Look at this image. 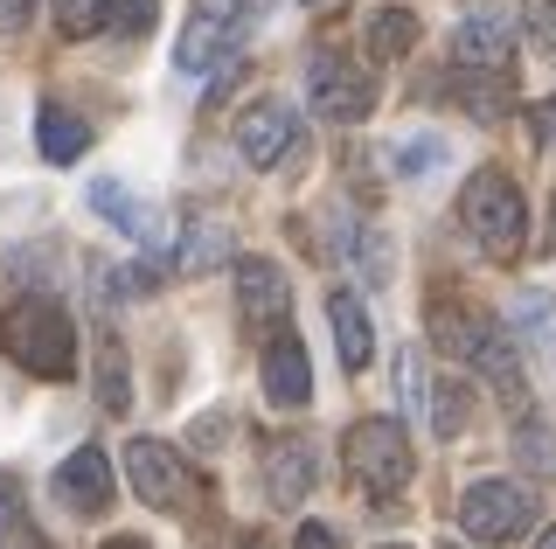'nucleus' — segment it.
I'll use <instances>...</instances> for the list:
<instances>
[{"label": "nucleus", "mask_w": 556, "mask_h": 549, "mask_svg": "<svg viewBox=\"0 0 556 549\" xmlns=\"http://www.w3.org/2000/svg\"><path fill=\"white\" fill-rule=\"evenodd\" d=\"M535 549H556V528H543V542H535Z\"/></svg>", "instance_id": "obj_35"}, {"label": "nucleus", "mask_w": 556, "mask_h": 549, "mask_svg": "<svg viewBox=\"0 0 556 549\" xmlns=\"http://www.w3.org/2000/svg\"><path fill=\"white\" fill-rule=\"evenodd\" d=\"M508 49H515V28L501 8H480L452 28V63L459 71H508Z\"/></svg>", "instance_id": "obj_10"}, {"label": "nucleus", "mask_w": 556, "mask_h": 549, "mask_svg": "<svg viewBox=\"0 0 556 549\" xmlns=\"http://www.w3.org/2000/svg\"><path fill=\"white\" fill-rule=\"evenodd\" d=\"M417 36H425V28H417V14H410V8H376V14H369V28H362V42H369V56H376V63L410 56Z\"/></svg>", "instance_id": "obj_20"}, {"label": "nucleus", "mask_w": 556, "mask_h": 549, "mask_svg": "<svg viewBox=\"0 0 556 549\" xmlns=\"http://www.w3.org/2000/svg\"><path fill=\"white\" fill-rule=\"evenodd\" d=\"M431 161H439V140H410L404 153H396V175H425Z\"/></svg>", "instance_id": "obj_28"}, {"label": "nucleus", "mask_w": 556, "mask_h": 549, "mask_svg": "<svg viewBox=\"0 0 556 549\" xmlns=\"http://www.w3.org/2000/svg\"><path fill=\"white\" fill-rule=\"evenodd\" d=\"M292 549H341V536L327 522H300V536H292Z\"/></svg>", "instance_id": "obj_29"}, {"label": "nucleus", "mask_w": 556, "mask_h": 549, "mask_svg": "<svg viewBox=\"0 0 556 549\" xmlns=\"http://www.w3.org/2000/svg\"><path fill=\"white\" fill-rule=\"evenodd\" d=\"M306 8H341V0H306Z\"/></svg>", "instance_id": "obj_36"}, {"label": "nucleus", "mask_w": 556, "mask_h": 549, "mask_svg": "<svg viewBox=\"0 0 556 549\" xmlns=\"http://www.w3.org/2000/svg\"><path fill=\"white\" fill-rule=\"evenodd\" d=\"M35 14V0H0V36H22Z\"/></svg>", "instance_id": "obj_30"}, {"label": "nucleus", "mask_w": 556, "mask_h": 549, "mask_svg": "<svg viewBox=\"0 0 556 549\" xmlns=\"http://www.w3.org/2000/svg\"><path fill=\"white\" fill-rule=\"evenodd\" d=\"M445 91L459 98V105L473 112V118H501V112L515 105L508 71H459V63H452V71H445Z\"/></svg>", "instance_id": "obj_18"}, {"label": "nucleus", "mask_w": 556, "mask_h": 549, "mask_svg": "<svg viewBox=\"0 0 556 549\" xmlns=\"http://www.w3.org/2000/svg\"><path fill=\"white\" fill-rule=\"evenodd\" d=\"M265 397H271L278 410H306V397H313V369H306L300 334H278L271 348H265Z\"/></svg>", "instance_id": "obj_13"}, {"label": "nucleus", "mask_w": 556, "mask_h": 549, "mask_svg": "<svg viewBox=\"0 0 556 549\" xmlns=\"http://www.w3.org/2000/svg\"><path fill=\"white\" fill-rule=\"evenodd\" d=\"M459 222L466 237L494 257V265H515L521 244H529V216H521V188L501 175V167H480L473 181L459 188Z\"/></svg>", "instance_id": "obj_2"}, {"label": "nucleus", "mask_w": 556, "mask_h": 549, "mask_svg": "<svg viewBox=\"0 0 556 549\" xmlns=\"http://www.w3.org/2000/svg\"><path fill=\"white\" fill-rule=\"evenodd\" d=\"M390 549H404V542H390Z\"/></svg>", "instance_id": "obj_37"}, {"label": "nucleus", "mask_w": 556, "mask_h": 549, "mask_svg": "<svg viewBox=\"0 0 556 549\" xmlns=\"http://www.w3.org/2000/svg\"><path fill=\"white\" fill-rule=\"evenodd\" d=\"M56 494H63L70 514H98L104 501H112V459H104V445H77V452L63 459Z\"/></svg>", "instance_id": "obj_12"}, {"label": "nucleus", "mask_w": 556, "mask_h": 549, "mask_svg": "<svg viewBox=\"0 0 556 549\" xmlns=\"http://www.w3.org/2000/svg\"><path fill=\"white\" fill-rule=\"evenodd\" d=\"M126 473H132V494L147 508H167V514H195L202 508V480L167 438H132L126 445Z\"/></svg>", "instance_id": "obj_4"}, {"label": "nucleus", "mask_w": 556, "mask_h": 549, "mask_svg": "<svg viewBox=\"0 0 556 549\" xmlns=\"http://www.w3.org/2000/svg\"><path fill=\"white\" fill-rule=\"evenodd\" d=\"M473 369H480V375H486V383H494L508 404H521V355H515V341L501 334V328H494V341L480 348V362H473Z\"/></svg>", "instance_id": "obj_22"}, {"label": "nucleus", "mask_w": 556, "mask_h": 549, "mask_svg": "<svg viewBox=\"0 0 556 549\" xmlns=\"http://www.w3.org/2000/svg\"><path fill=\"white\" fill-rule=\"evenodd\" d=\"M501 320H486L480 306H466V299H431V341L452 355V362H480V348L494 341Z\"/></svg>", "instance_id": "obj_11"}, {"label": "nucleus", "mask_w": 556, "mask_h": 549, "mask_svg": "<svg viewBox=\"0 0 556 549\" xmlns=\"http://www.w3.org/2000/svg\"><path fill=\"white\" fill-rule=\"evenodd\" d=\"M98 549H147L139 536H112V542H98Z\"/></svg>", "instance_id": "obj_34"}, {"label": "nucleus", "mask_w": 556, "mask_h": 549, "mask_svg": "<svg viewBox=\"0 0 556 549\" xmlns=\"http://www.w3.org/2000/svg\"><path fill=\"white\" fill-rule=\"evenodd\" d=\"M0 355L14 369H28L35 383H70L77 375V328H70V314L56 299L28 293L0 314Z\"/></svg>", "instance_id": "obj_1"}, {"label": "nucleus", "mask_w": 556, "mask_h": 549, "mask_svg": "<svg viewBox=\"0 0 556 549\" xmlns=\"http://www.w3.org/2000/svg\"><path fill=\"white\" fill-rule=\"evenodd\" d=\"M167 257H174V271H208V265H223V257H230V222L188 216V237H181Z\"/></svg>", "instance_id": "obj_19"}, {"label": "nucleus", "mask_w": 556, "mask_h": 549, "mask_svg": "<svg viewBox=\"0 0 556 549\" xmlns=\"http://www.w3.org/2000/svg\"><path fill=\"white\" fill-rule=\"evenodd\" d=\"M91 209H104V222H118L126 237H139V244L167 251V222H153L147 202H132L126 181H91Z\"/></svg>", "instance_id": "obj_17"}, {"label": "nucleus", "mask_w": 556, "mask_h": 549, "mask_svg": "<svg viewBox=\"0 0 556 549\" xmlns=\"http://www.w3.org/2000/svg\"><path fill=\"white\" fill-rule=\"evenodd\" d=\"M425 424H431L439 438H459V432H466V390H459V383H439V390L425 397Z\"/></svg>", "instance_id": "obj_23"}, {"label": "nucleus", "mask_w": 556, "mask_h": 549, "mask_svg": "<svg viewBox=\"0 0 556 549\" xmlns=\"http://www.w3.org/2000/svg\"><path fill=\"white\" fill-rule=\"evenodd\" d=\"M529 28L543 42H556V0H529Z\"/></svg>", "instance_id": "obj_32"}, {"label": "nucleus", "mask_w": 556, "mask_h": 549, "mask_svg": "<svg viewBox=\"0 0 556 549\" xmlns=\"http://www.w3.org/2000/svg\"><path fill=\"white\" fill-rule=\"evenodd\" d=\"M98 404L112 410V418H126V410H132V390H126V348H118L112 334L98 341Z\"/></svg>", "instance_id": "obj_21"}, {"label": "nucleus", "mask_w": 556, "mask_h": 549, "mask_svg": "<svg viewBox=\"0 0 556 549\" xmlns=\"http://www.w3.org/2000/svg\"><path fill=\"white\" fill-rule=\"evenodd\" d=\"M216 432H230V418H202V424H195V445H202V452H216V445H223Z\"/></svg>", "instance_id": "obj_33"}, {"label": "nucleus", "mask_w": 556, "mask_h": 549, "mask_svg": "<svg viewBox=\"0 0 556 549\" xmlns=\"http://www.w3.org/2000/svg\"><path fill=\"white\" fill-rule=\"evenodd\" d=\"M35 146H42V161H56V167L84 161V153H91V118L49 98V105L35 112Z\"/></svg>", "instance_id": "obj_15"}, {"label": "nucleus", "mask_w": 556, "mask_h": 549, "mask_svg": "<svg viewBox=\"0 0 556 549\" xmlns=\"http://www.w3.org/2000/svg\"><path fill=\"white\" fill-rule=\"evenodd\" d=\"M265 494L278 508H300L313 494V445L306 438H271L265 445Z\"/></svg>", "instance_id": "obj_14"}, {"label": "nucleus", "mask_w": 556, "mask_h": 549, "mask_svg": "<svg viewBox=\"0 0 556 549\" xmlns=\"http://www.w3.org/2000/svg\"><path fill=\"white\" fill-rule=\"evenodd\" d=\"M153 14H161V0H104V28L112 36H147Z\"/></svg>", "instance_id": "obj_25"}, {"label": "nucleus", "mask_w": 556, "mask_h": 549, "mask_svg": "<svg viewBox=\"0 0 556 549\" xmlns=\"http://www.w3.org/2000/svg\"><path fill=\"white\" fill-rule=\"evenodd\" d=\"M341 467H348V480H355L362 494H396V487H410V473H417L410 432H404V424H390V418H362L355 432L341 438Z\"/></svg>", "instance_id": "obj_3"}, {"label": "nucleus", "mask_w": 556, "mask_h": 549, "mask_svg": "<svg viewBox=\"0 0 556 549\" xmlns=\"http://www.w3.org/2000/svg\"><path fill=\"white\" fill-rule=\"evenodd\" d=\"M286 299H292V285L271 257H243L237 265V320L251 334H271L278 320H286Z\"/></svg>", "instance_id": "obj_9"}, {"label": "nucleus", "mask_w": 556, "mask_h": 549, "mask_svg": "<svg viewBox=\"0 0 556 549\" xmlns=\"http://www.w3.org/2000/svg\"><path fill=\"white\" fill-rule=\"evenodd\" d=\"M300 140H306V126L286 98H257V105H243V118H237V153L251 167H265V175L286 167L292 153H300Z\"/></svg>", "instance_id": "obj_8"}, {"label": "nucleus", "mask_w": 556, "mask_h": 549, "mask_svg": "<svg viewBox=\"0 0 556 549\" xmlns=\"http://www.w3.org/2000/svg\"><path fill=\"white\" fill-rule=\"evenodd\" d=\"M459 528L473 542H521L535 528V494L521 480H473L459 494Z\"/></svg>", "instance_id": "obj_7"}, {"label": "nucleus", "mask_w": 556, "mask_h": 549, "mask_svg": "<svg viewBox=\"0 0 556 549\" xmlns=\"http://www.w3.org/2000/svg\"><path fill=\"white\" fill-rule=\"evenodd\" d=\"M98 28H104V0H56V36L84 42V36H98Z\"/></svg>", "instance_id": "obj_24"}, {"label": "nucleus", "mask_w": 556, "mask_h": 549, "mask_svg": "<svg viewBox=\"0 0 556 549\" xmlns=\"http://www.w3.org/2000/svg\"><path fill=\"white\" fill-rule=\"evenodd\" d=\"M327 320H334V341H341V369L362 375L376 362V328H369V314H362V299L334 285V293H327Z\"/></svg>", "instance_id": "obj_16"}, {"label": "nucleus", "mask_w": 556, "mask_h": 549, "mask_svg": "<svg viewBox=\"0 0 556 549\" xmlns=\"http://www.w3.org/2000/svg\"><path fill=\"white\" fill-rule=\"evenodd\" d=\"M515 320H529V334L556 348V306H549L543 293H521V299H515Z\"/></svg>", "instance_id": "obj_26"}, {"label": "nucleus", "mask_w": 556, "mask_h": 549, "mask_svg": "<svg viewBox=\"0 0 556 549\" xmlns=\"http://www.w3.org/2000/svg\"><path fill=\"white\" fill-rule=\"evenodd\" d=\"M257 8H265V0H195L181 42H174V63H181V71H216V63L251 36Z\"/></svg>", "instance_id": "obj_6"}, {"label": "nucleus", "mask_w": 556, "mask_h": 549, "mask_svg": "<svg viewBox=\"0 0 556 549\" xmlns=\"http://www.w3.org/2000/svg\"><path fill=\"white\" fill-rule=\"evenodd\" d=\"M362 279L390 285V244H382V230H362Z\"/></svg>", "instance_id": "obj_27"}, {"label": "nucleus", "mask_w": 556, "mask_h": 549, "mask_svg": "<svg viewBox=\"0 0 556 549\" xmlns=\"http://www.w3.org/2000/svg\"><path fill=\"white\" fill-rule=\"evenodd\" d=\"M535 146L556 153V98H543V105H535Z\"/></svg>", "instance_id": "obj_31"}, {"label": "nucleus", "mask_w": 556, "mask_h": 549, "mask_svg": "<svg viewBox=\"0 0 556 549\" xmlns=\"http://www.w3.org/2000/svg\"><path fill=\"white\" fill-rule=\"evenodd\" d=\"M306 98H313V112L334 118V126H362L369 105H376V77H369V63H355L348 49H313Z\"/></svg>", "instance_id": "obj_5"}]
</instances>
